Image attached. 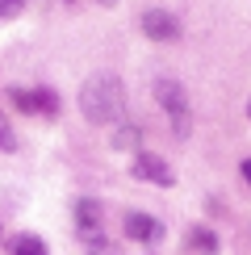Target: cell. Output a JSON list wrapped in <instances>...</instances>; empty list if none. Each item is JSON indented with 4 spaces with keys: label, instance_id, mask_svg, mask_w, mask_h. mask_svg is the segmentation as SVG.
<instances>
[{
    "label": "cell",
    "instance_id": "6da1fadb",
    "mask_svg": "<svg viewBox=\"0 0 251 255\" xmlns=\"http://www.w3.org/2000/svg\"><path fill=\"white\" fill-rule=\"evenodd\" d=\"M80 113L92 126H122L126 122V88L118 76L97 71V76L84 80L80 88Z\"/></svg>",
    "mask_w": 251,
    "mask_h": 255
},
{
    "label": "cell",
    "instance_id": "7a4b0ae2",
    "mask_svg": "<svg viewBox=\"0 0 251 255\" xmlns=\"http://www.w3.org/2000/svg\"><path fill=\"white\" fill-rule=\"evenodd\" d=\"M155 101L163 105V113L176 122V134H188V97L176 80H155Z\"/></svg>",
    "mask_w": 251,
    "mask_h": 255
},
{
    "label": "cell",
    "instance_id": "3957f363",
    "mask_svg": "<svg viewBox=\"0 0 251 255\" xmlns=\"http://www.w3.org/2000/svg\"><path fill=\"white\" fill-rule=\"evenodd\" d=\"M138 25H142V34L151 42H176L180 38V21L167 13V8H146L138 17Z\"/></svg>",
    "mask_w": 251,
    "mask_h": 255
},
{
    "label": "cell",
    "instance_id": "277c9868",
    "mask_svg": "<svg viewBox=\"0 0 251 255\" xmlns=\"http://www.w3.org/2000/svg\"><path fill=\"white\" fill-rule=\"evenodd\" d=\"M130 172L138 176V180H146V184H159V188H172L176 184L172 167H167L159 155H151V151H138V159L130 163Z\"/></svg>",
    "mask_w": 251,
    "mask_h": 255
},
{
    "label": "cell",
    "instance_id": "5b68a950",
    "mask_svg": "<svg viewBox=\"0 0 251 255\" xmlns=\"http://www.w3.org/2000/svg\"><path fill=\"white\" fill-rule=\"evenodd\" d=\"M71 218H76V230L84 239H92V235H101V226H105V205L97 197H80L76 201V209H71Z\"/></svg>",
    "mask_w": 251,
    "mask_h": 255
},
{
    "label": "cell",
    "instance_id": "8992f818",
    "mask_svg": "<svg viewBox=\"0 0 251 255\" xmlns=\"http://www.w3.org/2000/svg\"><path fill=\"white\" fill-rule=\"evenodd\" d=\"M126 239H134V243H159L163 239V222L134 209V214H126Z\"/></svg>",
    "mask_w": 251,
    "mask_h": 255
},
{
    "label": "cell",
    "instance_id": "52a82bcc",
    "mask_svg": "<svg viewBox=\"0 0 251 255\" xmlns=\"http://www.w3.org/2000/svg\"><path fill=\"white\" fill-rule=\"evenodd\" d=\"M188 251H197V255H218V235H214V230H205V226L188 230Z\"/></svg>",
    "mask_w": 251,
    "mask_h": 255
},
{
    "label": "cell",
    "instance_id": "ba28073f",
    "mask_svg": "<svg viewBox=\"0 0 251 255\" xmlns=\"http://www.w3.org/2000/svg\"><path fill=\"white\" fill-rule=\"evenodd\" d=\"M138 142H142L138 126H118V134H113V151H134Z\"/></svg>",
    "mask_w": 251,
    "mask_h": 255
},
{
    "label": "cell",
    "instance_id": "9c48e42d",
    "mask_svg": "<svg viewBox=\"0 0 251 255\" xmlns=\"http://www.w3.org/2000/svg\"><path fill=\"white\" fill-rule=\"evenodd\" d=\"M34 113H46V118H55V113H59V97H55L50 88H38V92H34Z\"/></svg>",
    "mask_w": 251,
    "mask_h": 255
},
{
    "label": "cell",
    "instance_id": "30bf717a",
    "mask_svg": "<svg viewBox=\"0 0 251 255\" xmlns=\"http://www.w3.org/2000/svg\"><path fill=\"white\" fill-rule=\"evenodd\" d=\"M13 255H46V243L34 239V235H21V239L13 243Z\"/></svg>",
    "mask_w": 251,
    "mask_h": 255
},
{
    "label": "cell",
    "instance_id": "8fae6325",
    "mask_svg": "<svg viewBox=\"0 0 251 255\" xmlns=\"http://www.w3.org/2000/svg\"><path fill=\"white\" fill-rule=\"evenodd\" d=\"M21 8H25V0H0V21L21 17Z\"/></svg>",
    "mask_w": 251,
    "mask_h": 255
},
{
    "label": "cell",
    "instance_id": "7c38bea8",
    "mask_svg": "<svg viewBox=\"0 0 251 255\" xmlns=\"http://www.w3.org/2000/svg\"><path fill=\"white\" fill-rule=\"evenodd\" d=\"M88 255H113V247H109V239L92 235V239H88Z\"/></svg>",
    "mask_w": 251,
    "mask_h": 255
},
{
    "label": "cell",
    "instance_id": "4fadbf2b",
    "mask_svg": "<svg viewBox=\"0 0 251 255\" xmlns=\"http://www.w3.org/2000/svg\"><path fill=\"white\" fill-rule=\"evenodd\" d=\"M0 146H4V151H8V146H13V134H8V126H4V118H0Z\"/></svg>",
    "mask_w": 251,
    "mask_h": 255
},
{
    "label": "cell",
    "instance_id": "5bb4252c",
    "mask_svg": "<svg viewBox=\"0 0 251 255\" xmlns=\"http://www.w3.org/2000/svg\"><path fill=\"white\" fill-rule=\"evenodd\" d=\"M239 172H243V180H247V188H251V159H243V163H239Z\"/></svg>",
    "mask_w": 251,
    "mask_h": 255
},
{
    "label": "cell",
    "instance_id": "9a60e30c",
    "mask_svg": "<svg viewBox=\"0 0 251 255\" xmlns=\"http://www.w3.org/2000/svg\"><path fill=\"white\" fill-rule=\"evenodd\" d=\"M97 4H105V8H109V4H118V0H97Z\"/></svg>",
    "mask_w": 251,
    "mask_h": 255
},
{
    "label": "cell",
    "instance_id": "2e32d148",
    "mask_svg": "<svg viewBox=\"0 0 251 255\" xmlns=\"http://www.w3.org/2000/svg\"><path fill=\"white\" fill-rule=\"evenodd\" d=\"M247 118H251V101H247Z\"/></svg>",
    "mask_w": 251,
    "mask_h": 255
},
{
    "label": "cell",
    "instance_id": "e0dca14e",
    "mask_svg": "<svg viewBox=\"0 0 251 255\" xmlns=\"http://www.w3.org/2000/svg\"><path fill=\"white\" fill-rule=\"evenodd\" d=\"M67 4H76V0H67Z\"/></svg>",
    "mask_w": 251,
    "mask_h": 255
}]
</instances>
